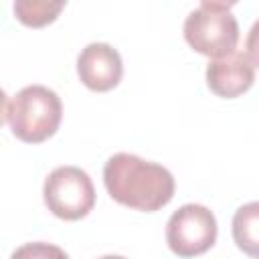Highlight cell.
I'll return each mask as SVG.
<instances>
[{"label":"cell","mask_w":259,"mask_h":259,"mask_svg":"<svg viewBox=\"0 0 259 259\" xmlns=\"http://www.w3.org/2000/svg\"><path fill=\"white\" fill-rule=\"evenodd\" d=\"M231 227L237 247L245 255L259 259V200L239 206L233 214Z\"/></svg>","instance_id":"8"},{"label":"cell","mask_w":259,"mask_h":259,"mask_svg":"<svg viewBox=\"0 0 259 259\" xmlns=\"http://www.w3.org/2000/svg\"><path fill=\"white\" fill-rule=\"evenodd\" d=\"M184 38L200 55L221 59L235 53L239 42V24L231 4L204 0L184 20Z\"/></svg>","instance_id":"3"},{"label":"cell","mask_w":259,"mask_h":259,"mask_svg":"<svg viewBox=\"0 0 259 259\" xmlns=\"http://www.w3.org/2000/svg\"><path fill=\"white\" fill-rule=\"evenodd\" d=\"M217 219L202 204H182L166 223V243L178 257H196L206 253L217 241Z\"/></svg>","instance_id":"5"},{"label":"cell","mask_w":259,"mask_h":259,"mask_svg":"<svg viewBox=\"0 0 259 259\" xmlns=\"http://www.w3.org/2000/svg\"><path fill=\"white\" fill-rule=\"evenodd\" d=\"M63 103L59 95L45 85L22 87L14 97L4 99V121L12 134L26 144L49 140L61 123Z\"/></svg>","instance_id":"2"},{"label":"cell","mask_w":259,"mask_h":259,"mask_svg":"<svg viewBox=\"0 0 259 259\" xmlns=\"http://www.w3.org/2000/svg\"><path fill=\"white\" fill-rule=\"evenodd\" d=\"M103 184L115 202L144 212L166 206L176 188L168 168L127 152L113 154L105 162Z\"/></svg>","instance_id":"1"},{"label":"cell","mask_w":259,"mask_h":259,"mask_svg":"<svg viewBox=\"0 0 259 259\" xmlns=\"http://www.w3.org/2000/svg\"><path fill=\"white\" fill-rule=\"evenodd\" d=\"M255 83V65L247 53H231L221 59H210L206 65V85L208 89L225 99L243 95Z\"/></svg>","instance_id":"7"},{"label":"cell","mask_w":259,"mask_h":259,"mask_svg":"<svg viewBox=\"0 0 259 259\" xmlns=\"http://www.w3.org/2000/svg\"><path fill=\"white\" fill-rule=\"evenodd\" d=\"M245 49H247V57L251 59V63L255 67H259V18L249 28V34H247V40H245Z\"/></svg>","instance_id":"11"},{"label":"cell","mask_w":259,"mask_h":259,"mask_svg":"<svg viewBox=\"0 0 259 259\" xmlns=\"http://www.w3.org/2000/svg\"><path fill=\"white\" fill-rule=\"evenodd\" d=\"M77 75L91 91L113 89L123 75L119 53L107 42H89L77 57Z\"/></svg>","instance_id":"6"},{"label":"cell","mask_w":259,"mask_h":259,"mask_svg":"<svg viewBox=\"0 0 259 259\" xmlns=\"http://www.w3.org/2000/svg\"><path fill=\"white\" fill-rule=\"evenodd\" d=\"M65 8V2H47V0H18L14 2V14L16 18L32 28L45 26L53 22L61 10Z\"/></svg>","instance_id":"9"},{"label":"cell","mask_w":259,"mask_h":259,"mask_svg":"<svg viewBox=\"0 0 259 259\" xmlns=\"http://www.w3.org/2000/svg\"><path fill=\"white\" fill-rule=\"evenodd\" d=\"M99 259H125V257H121V255H103Z\"/></svg>","instance_id":"12"},{"label":"cell","mask_w":259,"mask_h":259,"mask_svg":"<svg viewBox=\"0 0 259 259\" xmlns=\"http://www.w3.org/2000/svg\"><path fill=\"white\" fill-rule=\"evenodd\" d=\"M10 259H69V255L53 245V243H45V241H34V243H24L20 245Z\"/></svg>","instance_id":"10"},{"label":"cell","mask_w":259,"mask_h":259,"mask_svg":"<svg viewBox=\"0 0 259 259\" xmlns=\"http://www.w3.org/2000/svg\"><path fill=\"white\" fill-rule=\"evenodd\" d=\"M47 208L63 221H79L95 206V188L89 174L77 166L55 168L42 186Z\"/></svg>","instance_id":"4"}]
</instances>
